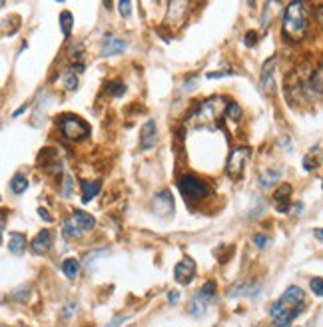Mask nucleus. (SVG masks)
<instances>
[{"label":"nucleus","instance_id":"nucleus-29","mask_svg":"<svg viewBox=\"0 0 323 327\" xmlns=\"http://www.w3.org/2000/svg\"><path fill=\"white\" fill-rule=\"evenodd\" d=\"M309 288H311V291H313L317 297H323V277H313V279L309 281Z\"/></svg>","mask_w":323,"mask_h":327},{"label":"nucleus","instance_id":"nucleus-19","mask_svg":"<svg viewBox=\"0 0 323 327\" xmlns=\"http://www.w3.org/2000/svg\"><path fill=\"white\" fill-rule=\"evenodd\" d=\"M26 248V237L18 232H12L10 234V239H8V252L14 255H20Z\"/></svg>","mask_w":323,"mask_h":327},{"label":"nucleus","instance_id":"nucleus-27","mask_svg":"<svg viewBox=\"0 0 323 327\" xmlns=\"http://www.w3.org/2000/svg\"><path fill=\"white\" fill-rule=\"evenodd\" d=\"M108 252L106 250H94V252H88L86 257H84V265L88 268V270H94V261L98 259V257H104Z\"/></svg>","mask_w":323,"mask_h":327},{"label":"nucleus","instance_id":"nucleus-20","mask_svg":"<svg viewBox=\"0 0 323 327\" xmlns=\"http://www.w3.org/2000/svg\"><path fill=\"white\" fill-rule=\"evenodd\" d=\"M72 218H74V221H76L84 232H86V230H92V228L96 226V219L92 218L90 214H86V212H82V210H76Z\"/></svg>","mask_w":323,"mask_h":327},{"label":"nucleus","instance_id":"nucleus-10","mask_svg":"<svg viewBox=\"0 0 323 327\" xmlns=\"http://www.w3.org/2000/svg\"><path fill=\"white\" fill-rule=\"evenodd\" d=\"M156 140H158L156 122H154V120H148L142 126V130H140V148H142V150H150V148H154Z\"/></svg>","mask_w":323,"mask_h":327},{"label":"nucleus","instance_id":"nucleus-4","mask_svg":"<svg viewBox=\"0 0 323 327\" xmlns=\"http://www.w3.org/2000/svg\"><path fill=\"white\" fill-rule=\"evenodd\" d=\"M60 130L68 140H80L90 134V128L86 126V122H82L76 116H64L60 120Z\"/></svg>","mask_w":323,"mask_h":327},{"label":"nucleus","instance_id":"nucleus-9","mask_svg":"<svg viewBox=\"0 0 323 327\" xmlns=\"http://www.w3.org/2000/svg\"><path fill=\"white\" fill-rule=\"evenodd\" d=\"M295 315H297V313H293L289 308H286V305L281 303V299L271 305V317H273V325L275 327H289Z\"/></svg>","mask_w":323,"mask_h":327},{"label":"nucleus","instance_id":"nucleus-34","mask_svg":"<svg viewBox=\"0 0 323 327\" xmlns=\"http://www.w3.org/2000/svg\"><path fill=\"white\" fill-rule=\"evenodd\" d=\"M319 166V160H313L311 156H305L304 158V168L307 170V172H311V170H315Z\"/></svg>","mask_w":323,"mask_h":327},{"label":"nucleus","instance_id":"nucleus-23","mask_svg":"<svg viewBox=\"0 0 323 327\" xmlns=\"http://www.w3.org/2000/svg\"><path fill=\"white\" fill-rule=\"evenodd\" d=\"M277 180H281V170L264 172V174L259 176V186H261V188H269V186H273V183L277 182Z\"/></svg>","mask_w":323,"mask_h":327},{"label":"nucleus","instance_id":"nucleus-15","mask_svg":"<svg viewBox=\"0 0 323 327\" xmlns=\"http://www.w3.org/2000/svg\"><path fill=\"white\" fill-rule=\"evenodd\" d=\"M100 188H102V182H100V180H96V182L82 180V201H84V203H88L90 200H94V198L98 196Z\"/></svg>","mask_w":323,"mask_h":327},{"label":"nucleus","instance_id":"nucleus-7","mask_svg":"<svg viewBox=\"0 0 323 327\" xmlns=\"http://www.w3.org/2000/svg\"><path fill=\"white\" fill-rule=\"evenodd\" d=\"M281 303L289 308L293 313H299L301 309L305 308V293L301 288H297V285H291V288H287L286 293L281 295Z\"/></svg>","mask_w":323,"mask_h":327},{"label":"nucleus","instance_id":"nucleus-5","mask_svg":"<svg viewBox=\"0 0 323 327\" xmlns=\"http://www.w3.org/2000/svg\"><path fill=\"white\" fill-rule=\"evenodd\" d=\"M250 156H251L250 148H246V146L235 148L232 154H230V158H228V166H226L228 174H230L232 178H239L241 172H244V166L250 160Z\"/></svg>","mask_w":323,"mask_h":327},{"label":"nucleus","instance_id":"nucleus-36","mask_svg":"<svg viewBox=\"0 0 323 327\" xmlns=\"http://www.w3.org/2000/svg\"><path fill=\"white\" fill-rule=\"evenodd\" d=\"M126 321H128V317H126V315H118V317H114L106 327H122Z\"/></svg>","mask_w":323,"mask_h":327},{"label":"nucleus","instance_id":"nucleus-28","mask_svg":"<svg viewBox=\"0 0 323 327\" xmlns=\"http://www.w3.org/2000/svg\"><path fill=\"white\" fill-rule=\"evenodd\" d=\"M199 293H201V295H204L208 301H214V299H215V285L212 283V281H208V283H206V285L199 290Z\"/></svg>","mask_w":323,"mask_h":327},{"label":"nucleus","instance_id":"nucleus-40","mask_svg":"<svg viewBox=\"0 0 323 327\" xmlns=\"http://www.w3.org/2000/svg\"><path fill=\"white\" fill-rule=\"evenodd\" d=\"M313 236L317 237V239H319V241H323V228H317V230H315V232H313Z\"/></svg>","mask_w":323,"mask_h":327},{"label":"nucleus","instance_id":"nucleus-1","mask_svg":"<svg viewBox=\"0 0 323 327\" xmlns=\"http://www.w3.org/2000/svg\"><path fill=\"white\" fill-rule=\"evenodd\" d=\"M307 30V12L304 2H289L284 12V34L297 42L305 36Z\"/></svg>","mask_w":323,"mask_h":327},{"label":"nucleus","instance_id":"nucleus-33","mask_svg":"<svg viewBox=\"0 0 323 327\" xmlns=\"http://www.w3.org/2000/svg\"><path fill=\"white\" fill-rule=\"evenodd\" d=\"M118 10H120V16H122V18H128L130 12H132V2H128V0L118 2Z\"/></svg>","mask_w":323,"mask_h":327},{"label":"nucleus","instance_id":"nucleus-25","mask_svg":"<svg viewBox=\"0 0 323 327\" xmlns=\"http://www.w3.org/2000/svg\"><path fill=\"white\" fill-rule=\"evenodd\" d=\"M60 82H62V86H64L66 90H74V88L78 86V72H74V68L68 70V72H64L62 78H60Z\"/></svg>","mask_w":323,"mask_h":327},{"label":"nucleus","instance_id":"nucleus-2","mask_svg":"<svg viewBox=\"0 0 323 327\" xmlns=\"http://www.w3.org/2000/svg\"><path fill=\"white\" fill-rule=\"evenodd\" d=\"M178 190L181 196L188 201H199L206 200L210 196V186L204 182L201 178L192 176V174H184L178 180Z\"/></svg>","mask_w":323,"mask_h":327},{"label":"nucleus","instance_id":"nucleus-12","mask_svg":"<svg viewBox=\"0 0 323 327\" xmlns=\"http://www.w3.org/2000/svg\"><path fill=\"white\" fill-rule=\"evenodd\" d=\"M124 50H126V42H124V40L112 36V34H106V36H104V42H102V56L122 54Z\"/></svg>","mask_w":323,"mask_h":327},{"label":"nucleus","instance_id":"nucleus-30","mask_svg":"<svg viewBox=\"0 0 323 327\" xmlns=\"http://www.w3.org/2000/svg\"><path fill=\"white\" fill-rule=\"evenodd\" d=\"M124 90H126V86L120 82V80H116V82H110V84H108V92H110L112 96H122Z\"/></svg>","mask_w":323,"mask_h":327},{"label":"nucleus","instance_id":"nucleus-17","mask_svg":"<svg viewBox=\"0 0 323 327\" xmlns=\"http://www.w3.org/2000/svg\"><path fill=\"white\" fill-rule=\"evenodd\" d=\"M307 92L309 94H323V64L311 74V78L307 82Z\"/></svg>","mask_w":323,"mask_h":327},{"label":"nucleus","instance_id":"nucleus-13","mask_svg":"<svg viewBox=\"0 0 323 327\" xmlns=\"http://www.w3.org/2000/svg\"><path fill=\"white\" fill-rule=\"evenodd\" d=\"M50 246H52V232H50V230H42V232L32 239V243H30V248H32L34 254H44V252H48Z\"/></svg>","mask_w":323,"mask_h":327},{"label":"nucleus","instance_id":"nucleus-18","mask_svg":"<svg viewBox=\"0 0 323 327\" xmlns=\"http://www.w3.org/2000/svg\"><path fill=\"white\" fill-rule=\"evenodd\" d=\"M259 291V283L257 281H248V283H237L232 291H230V295L232 297H239V295H255Z\"/></svg>","mask_w":323,"mask_h":327},{"label":"nucleus","instance_id":"nucleus-38","mask_svg":"<svg viewBox=\"0 0 323 327\" xmlns=\"http://www.w3.org/2000/svg\"><path fill=\"white\" fill-rule=\"evenodd\" d=\"M38 216H40L42 219H46V221H52V216H50V214H48L44 208H38Z\"/></svg>","mask_w":323,"mask_h":327},{"label":"nucleus","instance_id":"nucleus-32","mask_svg":"<svg viewBox=\"0 0 323 327\" xmlns=\"http://www.w3.org/2000/svg\"><path fill=\"white\" fill-rule=\"evenodd\" d=\"M72 183H74L72 176H64V186H62V192H60L62 198H68L72 194Z\"/></svg>","mask_w":323,"mask_h":327},{"label":"nucleus","instance_id":"nucleus-42","mask_svg":"<svg viewBox=\"0 0 323 327\" xmlns=\"http://www.w3.org/2000/svg\"><path fill=\"white\" fill-rule=\"evenodd\" d=\"M24 110H28V106H26V104H24V106H20V108H18L16 112H14V114H12V116H14V118H18V116H20V114H22V112H24Z\"/></svg>","mask_w":323,"mask_h":327},{"label":"nucleus","instance_id":"nucleus-6","mask_svg":"<svg viewBox=\"0 0 323 327\" xmlns=\"http://www.w3.org/2000/svg\"><path fill=\"white\" fill-rule=\"evenodd\" d=\"M152 210H154V214L160 216V218L172 216V214H174V198H172V194H170L168 190L158 192V194L154 196V200H152Z\"/></svg>","mask_w":323,"mask_h":327},{"label":"nucleus","instance_id":"nucleus-24","mask_svg":"<svg viewBox=\"0 0 323 327\" xmlns=\"http://www.w3.org/2000/svg\"><path fill=\"white\" fill-rule=\"evenodd\" d=\"M10 190H12L14 194H24V192L28 190V180H26V176L14 174V178L10 180Z\"/></svg>","mask_w":323,"mask_h":327},{"label":"nucleus","instance_id":"nucleus-16","mask_svg":"<svg viewBox=\"0 0 323 327\" xmlns=\"http://www.w3.org/2000/svg\"><path fill=\"white\" fill-rule=\"evenodd\" d=\"M212 301H208L201 293H197L196 297L192 299V303H190V308H188V311L194 315V317H201L206 311H208V305H210Z\"/></svg>","mask_w":323,"mask_h":327},{"label":"nucleus","instance_id":"nucleus-41","mask_svg":"<svg viewBox=\"0 0 323 327\" xmlns=\"http://www.w3.org/2000/svg\"><path fill=\"white\" fill-rule=\"evenodd\" d=\"M317 20H319V24L323 26V4L317 8Z\"/></svg>","mask_w":323,"mask_h":327},{"label":"nucleus","instance_id":"nucleus-31","mask_svg":"<svg viewBox=\"0 0 323 327\" xmlns=\"http://www.w3.org/2000/svg\"><path fill=\"white\" fill-rule=\"evenodd\" d=\"M226 114H228L232 120H239V118H241V108H239V106L233 102V104H230V106L226 108Z\"/></svg>","mask_w":323,"mask_h":327},{"label":"nucleus","instance_id":"nucleus-37","mask_svg":"<svg viewBox=\"0 0 323 327\" xmlns=\"http://www.w3.org/2000/svg\"><path fill=\"white\" fill-rule=\"evenodd\" d=\"M244 40H246V44H248V46H255V44H257V40H259V36H257L253 30H250V32L246 34V38H244Z\"/></svg>","mask_w":323,"mask_h":327},{"label":"nucleus","instance_id":"nucleus-26","mask_svg":"<svg viewBox=\"0 0 323 327\" xmlns=\"http://www.w3.org/2000/svg\"><path fill=\"white\" fill-rule=\"evenodd\" d=\"M60 26H62L64 36H70L72 26H74V18H72V14L68 12V10H64V12L60 14Z\"/></svg>","mask_w":323,"mask_h":327},{"label":"nucleus","instance_id":"nucleus-35","mask_svg":"<svg viewBox=\"0 0 323 327\" xmlns=\"http://www.w3.org/2000/svg\"><path fill=\"white\" fill-rule=\"evenodd\" d=\"M253 243H255L259 250H264V248H268V246H269V237L268 236H261V234H259V236L253 237Z\"/></svg>","mask_w":323,"mask_h":327},{"label":"nucleus","instance_id":"nucleus-14","mask_svg":"<svg viewBox=\"0 0 323 327\" xmlns=\"http://www.w3.org/2000/svg\"><path fill=\"white\" fill-rule=\"evenodd\" d=\"M273 198H275V201H277V212L286 214L287 210H289V198H291V186H289V183H284V186H279V188L275 190Z\"/></svg>","mask_w":323,"mask_h":327},{"label":"nucleus","instance_id":"nucleus-8","mask_svg":"<svg viewBox=\"0 0 323 327\" xmlns=\"http://www.w3.org/2000/svg\"><path fill=\"white\" fill-rule=\"evenodd\" d=\"M194 275H196V261H194L190 255H186L181 261L176 263L174 277H176L178 283H190V281L194 279Z\"/></svg>","mask_w":323,"mask_h":327},{"label":"nucleus","instance_id":"nucleus-21","mask_svg":"<svg viewBox=\"0 0 323 327\" xmlns=\"http://www.w3.org/2000/svg\"><path fill=\"white\" fill-rule=\"evenodd\" d=\"M62 273L66 275V277H70V279H76L78 277V273H80V263H78V259H74V257H68V259H64L62 261Z\"/></svg>","mask_w":323,"mask_h":327},{"label":"nucleus","instance_id":"nucleus-11","mask_svg":"<svg viewBox=\"0 0 323 327\" xmlns=\"http://www.w3.org/2000/svg\"><path fill=\"white\" fill-rule=\"evenodd\" d=\"M273 70H275V58H269L261 68V78H259V86L266 94H273Z\"/></svg>","mask_w":323,"mask_h":327},{"label":"nucleus","instance_id":"nucleus-22","mask_svg":"<svg viewBox=\"0 0 323 327\" xmlns=\"http://www.w3.org/2000/svg\"><path fill=\"white\" fill-rule=\"evenodd\" d=\"M82 232H84V230L74 221V218L64 221V236L68 237V239H78V237H82Z\"/></svg>","mask_w":323,"mask_h":327},{"label":"nucleus","instance_id":"nucleus-39","mask_svg":"<svg viewBox=\"0 0 323 327\" xmlns=\"http://www.w3.org/2000/svg\"><path fill=\"white\" fill-rule=\"evenodd\" d=\"M168 299H170L172 303H176V301L179 299V293L178 291H170V293H168Z\"/></svg>","mask_w":323,"mask_h":327},{"label":"nucleus","instance_id":"nucleus-3","mask_svg":"<svg viewBox=\"0 0 323 327\" xmlns=\"http://www.w3.org/2000/svg\"><path fill=\"white\" fill-rule=\"evenodd\" d=\"M224 112V98H210L194 112V122L197 126L214 128Z\"/></svg>","mask_w":323,"mask_h":327}]
</instances>
